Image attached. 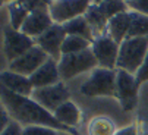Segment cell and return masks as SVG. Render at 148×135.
Returning <instances> with one entry per match:
<instances>
[{
	"label": "cell",
	"mask_w": 148,
	"mask_h": 135,
	"mask_svg": "<svg viewBox=\"0 0 148 135\" xmlns=\"http://www.w3.org/2000/svg\"><path fill=\"white\" fill-rule=\"evenodd\" d=\"M53 24H54V22H53V19L50 16L49 6L38 8V9H35V10H32L29 13V16L27 18V21L24 22L22 28H21V32H24L28 37L35 40L41 34H44Z\"/></svg>",
	"instance_id": "cell-12"
},
{
	"label": "cell",
	"mask_w": 148,
	"mask_h": 135,
	"mask_svg": "<svg viewBox=\"0 0 148 135\" xmlns=\"http://www.w3.org/2000/svg\"><path fill=\"white\" fill-rule=\"evenodd\" d=\"M131 15V25L126 38H134V37H148V16L134 12H129Z\"/></svg>",
	"instance_id": "cell-20"
},
{
	"label": "cell",
	"mask_w": 148,
	"mask_h": 135,
	"mask_svg": "<svg viewBox=\"0 0 148 135\" xmlns=\"http://www.w3.org/2000/svg\"><path fill=\"white\" fill-rule=\"evenodd\" d=\"M91 5L92 0H51L49 10L54 24L63 25L65 22L84 16Z\"/></svg>",
	"instance_id": "cell-5"
},
{
	"label": "cell",
	"mask_w": 148,
	"mask_h": 135,
	"mask_svg": "<svg viewBox=\"0 0 148 135\" xmlns=\"http://www.w3.org/2000/svg\"><path fill=\"white\" fill-rule=\"evenodd\" d=\"M103 2H106V0H92L94 5H100V3H103Z\"/></svg>",
	"instance_id": "cell-31"
},
{
	"label": "cell",
	"mask_w": 148,
	"mask_h": 135,
	"mask_svg": "<svg viewBox=\"0 0 148 135\" xmlns=\"http://www.w3.org/2000/svg\"><path fill=\"white\" fill-rule=\"evenodd\" d=\"M135 78H136V84H138V87L148 81V54H147V57H145L142 66L139 68V71L136 72Z\"/></svg>",
	"instance_id": "cell-27"
},
{
	"label": "cell",
	"mask_w": 148,
	"mask_h": 135,
	"mask_svg": "<svg viewBox=\"0 0 148 135\" xmlns=\"http://www.w3.org/2000/svg\"><path fill=\"white\" fill-rule=\"evenodd\" d=\"M148 54V37L126 38L120 44L117 69H123L132 75H136Z\"/></svg>",
	"instance_id": "cell-2"
},
{
	"label": "cell",
	"mask_w": 148,
	"mask_h": 135,
	"mask_svg": "<svg viewBox=\"0 0 148 135\" xmlns=\"http://www.w3.org/2000/svg\"><path fill=\"white\" fill-rule=\"evenodd\" d=\"M53 115L60 123H63L65 126H69V128H75L81 122V112L76 107V104L71 100L63 103Z\"/></svg>",
	"instance_id": "cell-16"
},
{
	"label": "cell",
	"mask_w": 148,
	"mask_h": 135,
	"mask_svg": "<svg viewBox=\"0 0 148 135\" xmlns=\"http://www.w3.org/2000/svg\"><path fill=\"white\" fill-rule=\"evenodd\" d=\"M2 103L6 107V110L9 112L10 118L24 126L41 125V126L53 128L60 132H69L72 135H78L76 129L60 123L51 112L44 109L31 97L18 96V94L9 91L8 88L2 87Z\"/></svg>",
	"instance_id": "cell-1"
},
{
	"label": "cell",
	"mask_w": 148,
	"mask_h": 135,
	"mask_svg": "<svg viewBox=\"0 0 148 135\" xmlns=\"http://www.w3.org/2000/svg\"><path fill=\"white\" fill-rule=\"evenodd\" d=\"M87 18L88 24L94 32V37L98 38V37H103L107 34V25H109V19L106 18L100 10H98V6L97 5H91L87 10V13L84 15Z\"/></svg>",
	"instance_id": "cell-17"
},
{
	"label": "cell",
	"mask_w": 148,
	"mask_h": 135,
	"mask_svg": "<svg viewBox=\"0 0 148 135\" xmlns=\"http://www.w3.org/2000/svg\"><path fill=\"white\" fill-rule=\"evenodd\" d=\"M8 12H9V19H10V27L15 28L16 31H21L24 22L31 13V9L19 2H10L8 5Z\"/></svg>",
	"instance_id": "cell-19"
},
{
	"label": "cell",
	"mask_w": 148,
	"mask_h": 135,
	"mask_svg": "<svg viewBox=\"0 0 148 135\" xmlns=\"http://www.w3.org/2000/svg\"><path fill=\"white\" fill-rule=\"evenodd\" d=\"M6 2H9V3H10V2L24 3V5H27V6L31 9V12H32V10H35V9H38V8L49 6L51 0H3V3H6Z\"/></svg>",
	"instance_id": "cell-25"
},
{
	"label": "cell",
	"mask_w": 148,
	"mask_h": 135,
	"mask_svg": "<svg viewBox=\"0 0 148 135\" xmlns=\"http://www.w3.org/2000/svg\"><path fill=\"white\" fill-rule=\"evenodd\" d=\"M59 135H72V134H69V132H59Z\"/></svg>",
	"instance_id": "cell-32"
},
{
	"label": "cell",
	"mask_w": 148,
	"mask_h": 135,
	"mask_svg": "<svg viewBox=\"0 0 148 135\" xmlns=\"http://www.w3.org/2000/svg\"><path fill=\"white\" fill-rule=\"evenodd\" d=\"M60 131H56L49 126L41 125H32V126H24L22 135H59Z\"/></svg>",
	"instance_id": "cell-24"
},
{
	"label": "cell",
	"mask_w": 148,
	"mask_h": 135,
	"mask_svg": "<svg viewBox=\"0 0 148 135\" xmlns=\"http://www.w3.org/2000/svg\"><path fill=\"white\" fill-rule=\"evenodd\" d=\"M2 87L8 88L9 91L18 94V96H24V97H31L34 93V87L29 81L28 76H24L21 74L12 72V71H3L2 72Z\"/></svg>",
	"instance_id": "cell-14"
},
{
	"label": "cell",
	"mask_w": 148,
	"mask_h": 135,
	"mask_svg": "<svg viewBox=\"0 0 148 135\" xmlns=\"http://www.w3.org/2000/svg\"><path fill=\"white\" fill-rule=\"evenodd\" d=\"M32 100H35L38 104H41L44 109L54 113V112L63 104L71 100V93L66 88V85L62 81L59 84L44 87V88H35L31 96Z\"/></svg>",
	"instance_id": "cell-7"
},
{
	"label": "cell",
	"mask_w": 148,
	"mask_h": 135,
	"mask_svg": "<svg viewBox=\"0 0 148 135\" xmlns=\"http://www.w3.org/2000/svg\"><path fill=\"white\" fill-rule=\"evenodd\" d=\"M129 25H131V15H129V12L119 13V15L113 16L109 21L107 34L117 44H122L126 40V35H128V31H129Z\"/></svg>",
	"instance_id": "cell-15"
},
{
	"label": "cell",
	"mask_w": 148,
	"mask_h": 135,
	"mask_svg": "<svg viewBox=\"0 0 148 135\" xmlns=\"http://www.w3.org/2000/svg\"><path fill=\"white\" fill-rule=\"evenodd\" d=\"M114 135H138V128H136V125H129L126 128L119 129Z\"/></svg>",
	"instance_id": "cell-30"
},
{
	"label": "cell",
	"mask_w": 148,
	"mask_h": 135,
	"mask_svg": "<svg viewBox=\"0 0 148 135\" xmlns=\"http://www.w3.org/2000/svg\"><path fill=\"white\" fill-rule=\"evenodd\" d=\"M68 34L60 24H53L44 34L35 38V44L43 49L51 59H54L57 63L60 62L63 53H62V46L63 41L66 40Z\"/></svg>",
	"instance_id": "cell-10"
},
{
	"label": "cell",
	"mask_w": 148,
	"mask_h": 135,
	"mask_svg": "<svg viewBox=\"0 0 148 135\" xmlns=\"http://www.w3.org/2000/svg\"><path fill=\"white\" fill-rule=\"evenodd\" d=\"M50 59V56L41 49L40 46H34L29 52H27L24 56L18 57L16 60L9 63V71L21 74L24 76H31L38 68H41L47 60Z\"/></svg>",
	"instance_id": "cell-11"
},
{
	"label": "cell",
	"mask_w": 148,
	"mask_h": 135,
	"mask_svg": "<svg viewBox=\"0 0 148 135\" xmlns=\"http://www.w3.org/2000/svg\"><path fill=\"white\" fill-rule=\"evenodd\" d=\"M22 131H24L22 125L12 119V122L8 125L6 129H3L2 132H0V135H22Z\"/></svg>",
	"instance_id": "cell-28"
},
{
	"label": "cell",
	"mask_w": 148,
	"mask_h": 135,
	"mask_svg": "<svg viewBox=\"0 0 148 135\" xmlns=\"http://www.w3.org/2000/svg\"><path fill=\"white\" fill-rule=\"evenodd\" d=\"M79 90L84 96L88 97H116V69L97 68L91 72V76L81 85Z\"/></svg>",
	"instance_id": "cell-4"
},
{
	"label": "cell",
	"mask_w": 148,
	"mask_h": 135,
	"mask_svg": "<svg viewBox=\"0 0 148 135\" xmlns=\"http://www.w3.org/2000/svg\"><path fill=\"white\" fill-rule=\"evenodd\" d=\"M92 43L78 37V35H68L66 40L63 41V46H62V53L63 54H72V53H79L84 50H88L91 49Z\"/></svg>",
	"instance_id": "cell-22"
},
{
	"label": "cell",
	"mask_w": 148,
	"mask_h": 135,
	"mask_svg": "<svg viewBox=\"0 0 148 135\" xmlns=\"http://www.w3.org/2000/svg\"><path fill=\"white\" fill-rule=\"evenodd\" d=\"M91 49H92V52H94V54L98 60V68L117 69L120 44H117L109 34L95 38Z\"/></svg>",
	"instance_id": "cell-9"
},
{
	"label": "cell",
	"mask_w": 148,
	"mask_h": 135,
	"mask_svg": "<svg viewBox=\"0 0 148 135\" xmlns=\"http://www.w3.org/2000/svg\"><path fill=\"white\" fill-rule=\"evenodd\" d=\"M60 79L62 78H60V72H59V63L51 57L29 76V81H31L34 90L59 84Z\"/></svg>",
	"instance_id": "cell-13"
},
{
	"label": "cell",
	"mask_w": 148,
	"mask_h": 135,
	"mask_svg": "<svg viewBox=\"0 0 148 135\" xmlns=\"http://www.w3.org/2000/svg\"><path fill=\"white\" fill-rule=\"evenodd\" d=\"M116 132L113 121L104 116H97L88 123V135H114Z\"/></svg>",
	"instance_id": "cell-21"
},
{
	"label": "cell",
	"mask_w": 148,
	"mask_h": 135,
	"mask_svg": "<svg viewBox=\"0 0 148 135\" xmlns=\"http://www.w3.org/2000/svg\"><path fill=\"white\" fill-rule=\"evenodd\" d=\"M125 2H131V0H125Z\"/></svg>",
	"instance_id": "cell-33"
},
{
	"label": "cell",
	"mask_w": 148,
	"mask_h": 135,
	"mask_svg": "<svg viewBox=\"0 0 148 135\" xmlns=\"http://www.w3.org/2000/svg\"><path fill=\"white\" fill-rule=\"evenodd\" d=\"M98 68V60L92 52V49L84 50L79 53L72 54H63L59 62V72L62 79H72L73 76L94 71Z\"/></svg>",
	"instance_id": "cell-3"
},
{
	"label": "cell",
	"mask_w": 148,
	"mask_h": 135,
	"mask_svg": "<svg viewBox=\"0 0 148 135\" xmlns=\"http://www.w3.org/2000/svg\"><path fill=\"white\" fill-rule=\"evenodd\" d=\"M126 3H128V8H131L134 12L148 16V0H131Z\"/></svg>",
	"instance_id": "cell-26"
},
{
	"label": "cell",
	"mask_w": 148,
	"mask_h": 135,
	"mask_svg": "<svg viewBox=\"0 0 148 135\" xmlns=\"http://www.w3.org/2000/svg\"><path fill=\"white\" fill-rule=\"evenodd\" d=\"M138 88L135 75L123 69H116V97L125 112L135 109L138 103Z\"/></svg>",
	"instance_id": "cell-6"
},
{
	"label": "cell",
	"mask_w": 148,
	"mask_h": 135,
	"mask_svg": "<svg viewBox=\"0 0 148 135\" xmlns=\"http://www.w3.org/2000/svg\"><path fill=\"white\" fill-rule=\"evenodd\" d=\"M97 6H98V10L109 21L119 13L128 12V3L125 0H106V2H103Z\"/></svg>",
	"instance_id": "cell-23"
},
{
	"label": "cell",
	"mask_w": 148,
	"mask_h": 135,
	"mask_svg": "<svg viewBox=\"0 0 148 135\" xmlns=\"http://www.w3.org/2000/svg\"><path fill=\"white\" fill-rule=\"evenodd\" d=\"M63 28H65L68 35H78V37H82V38H85L91 43H94V40H95L94 32H92L85 16H79V18L69 21V22H65Z\"/></svg>",
	"instance_id": "cell-18"
},
{
	"label": "cell",
	"mask_w": 148,
	"mask_h": 135,
	"mask_svg": "<svg viewBox=\"0 0 148 135\" xmlns=\"http://www.w3.org/2000/svg\"><path fill=\"white\" fill-rule=\"evenodd\" d=\"M3 34H5L3 49H5V54H6L9 63L13 62V60H16L21 56H24L34 46H37L34 38L28 37L27 34L21 32V31H16L10 25L9 27H5Z\"/></svg>",
	"instance_id": "cell-8"
},
{
	"label": "cell",
	"mask_w": 148,
	"mask_h": 135,
	"mask_svg": "<svg viewBox=\"0 0 148 135\" xmlns=\"http://www.w3.org/2000/svg\"><path fill=\"white\" fill-rule=\"evenodd\" d=\"M10 122H12V118H10V115H9V112L6 110L5 106H2V116H0V132H2L3 129H6Z\"/></svg>",
	"instance_id": "cell-29"
}]
</instances>
